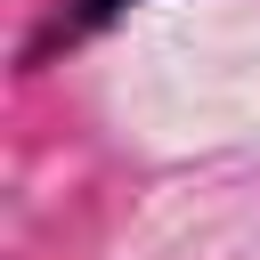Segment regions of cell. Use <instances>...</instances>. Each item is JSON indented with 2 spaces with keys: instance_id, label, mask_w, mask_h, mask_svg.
<instances>
[{
  "instance_id": "obj_1",
  "label": "cell",
  "mask_w": 260,
  "mask_h": 260,
  "mask_svg": "<svg viewBox=\"0 0 260 260\" xmlns=\"http://www.w3.org/2000/svg\"><path fill=\"white\" fill-rule=\"evenodd\" d=\"M138 0H49V16L32 24V41H24V73H41V65H57L65 49H81V41H98L114 16H130Z\"/></svg>"
}]
</instances>
